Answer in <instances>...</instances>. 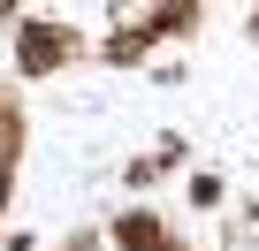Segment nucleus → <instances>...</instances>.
Instances as JSON below:
<instances>
[{"label":"nucleus","mask_w":259,"mask_h":251,"mask_svg":"<svg viewBox=\"0 0 259 251\" xmlns=\"http://www.w3.org/2000/svg\"><path fill=\"white\" fill-rule=\"evenodd\" d=\"M122 243H138V251H153V243H160V228H153V221H122Z\"/></svg>","instance_id":"nucleus-1"},{"label":"nucleus","mask_w":259,"mask_h":251,"mask_svg":"<svg viewBox=\"0 0 259 251\" xmlns=\"http://www.w3.org/2000/svg\"><path fill=\"white\" fill-rule=\"evenodd\" d=\"M23 61H31V69H46V61H54V38H38V31H31V38H23Z\"/></svg>","instance_id":"nucleus-2"}]
</instances>
